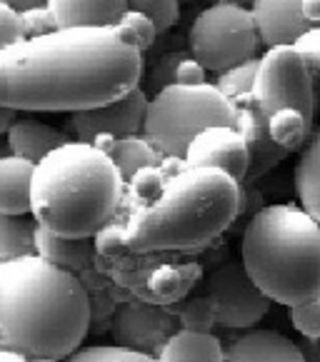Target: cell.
Segmentation results:
<instances>
[{"mask_svg": "<svg viewBox=\"0 0 320 362\" xmlns=\"http://www.w3.org/2000/svg\"><path fill=\"white\" fill-rule=\"evenodd\" d=\"M188 48L198 63L215 75L256 58L261 35L253 11L230 0L210 3L193 21L188 30Z\"/></svg>", "mask_w": 320, "mask_h": 362, "instance_id": "52a82bcc", "label": "cell"}, {"mask_svg": "<svg viewBox=\"0 0 320 362\" xmlns=\"http://www.w3.org/2000/svg\"><path fill=\"white\" fill-rule=\"evenodd\" d=\"M243 213V182L220 168L163 158L125 182L120 213L128 252H188L208 245Z\"/></svg>", "mask_w": 320, "mask_h": 362, "instance_id": "7a4b0ae2", "label": "cell"}, {"mask_svg": "<svg viewBox=\"0 0 320 362\" xmlns=\"http://www.w3.org/2000/svg\"><path fill=\"white\" fill-rule=\"evenodd\" d=\"M235 107H238V120L235 128L243 133L248 148H251V170H248V182H256L258 177H263L265 173H270L273 168H278L285 158L290 155V150H285L283 145H278L270 135V120L265 112L258 107L256 98L243 95L235 98Z\"/></svg>", "mask_w": 320, "mask_h": 362, "instance_id": "5bb4252c", "label": "cell"}, {"mask_svg": "<svg viewBox=\"0 0 320 362\" xmlns=\"http://www.w3.org/2000/svg\"><path fill=\"white\" fill-rule=\"evenodd\" d=\"M21 25H23V37H35V35H45V33H53L55 28V18L50 13V8L45 6H30L21 11Z\"/></svg>", "mask_w": 320, "mask_h": 362, "instance_id": "836d02e7", "label": "cell"}, {"mask_svg": "<svg viewBox=\"0 0 320 362\" xmlns=\"http://www.w3.org/2000/svg\"><path fill=\"white\" fill-rule=\"evenodd\" d=\"M0 362H30L28 357L16 355V352H8V350H0Z\"/></svg>", "mask_w": 320, "mask_h": 362, "instance_id": "b9f144b4", "label": "cell"}, {"mask_svg": "<svg viewBox=\"0 0 320 362\" xmlns=\"http://www.w3.org/2000/svg\"><path fill=\"white\" fill-rule=\"evenodd\" d=\"M181 3H183V0H181Z\"/></svg>", "mask_w": 320, "mask_h": 362, "instance_id": "bcb514c9", "label": "cell"}, {"mask_svg": "<svg viewBox=\"0 0 320 362\" xmlns=\"http://www.w3.org/2000/svg\"><path fill=\"white\" fill-rule=\"evenodd\" d=\"M38 223L33 215L0 213V262L35 255Z\"/></svg>", "mask_w": 320, "mask_h": 362, "instance_id": "cb8c5ba5", "label": "cell"}, {"mask_svg": "<svg viewBox=\"0 0 320 362\" xmlns=\"http://www.w3.org/2000/svg\"><path fill=\"white\" fill-rule=\"evenodd\" d=\"M183 163L195 168H220L243 182L251 170V148L235 125H210L190 140Z\"/></svg>", "mask_w": 320, "mask_h": 362, "instance_id": "4fadbf2b", "label": "cell"}, {"mask_svg": "<svg viewBox=\"0 0 320 362\" xmlns=\"http://www.w3.org/2000/svg\"><path fill=\"white\" fill-rule=\"evenodd\" d=\"M123 195L125 180L110 153L73 138L35 163L30 215L50 233L93 238L115 220Z\"/></svg>", "mask_w": 320, "mask_h": 362, "instance_id": "277c9868", "label": "cell"}, {"mask_svg": "<svg viewBox=\"0 0 320 362\" xmlns=\"http://www.w3.org/2000/svg\"><path fill=\"white\" fill-rule=\"evenodd\" d=\"M35 163L8 153L0 158V213L30 215Z\"/></svg>", "mask_w": 320, "mask_h": 362, "instance_id": "d6986e66", "label": "cell"}, {"mask_svg": "<svg viewBox=\"0 0 320 362\" xmlns=\"http://www.w3.org/2000/svg\"><path fill=\"white\" fill-rule=\"evenodd\" d=\"M18 40H23L21 11L6 0H0V50H6L8 45L18 43Z\"/></svg>", "mask_w": 320, "mask_h": 362, "instance_id": "d590c367", "label": "cell"}, {"mask_svg": "<svg viewBox=\"0 0 320 362\" xmlns=\"http://www.w3.org/2000/svg\"><path fill=\"white\" fill-rule=\"evenodd\" d=\"M143 50L115 28H55L0 50V103L18 112H78L128 95Z\"/></svg>", "mask_w": 320, "mask_h": 362, "instance_id": "6da1fadb", "label": "cell"}, {"mask_svg": "<svg viewBox=\"0 0 320 362\" xmlns=\"http://www.w3.org/2000/svg\"><path fill=\"white\" fill-rule=\"evenodd\" d=\"M258 35L265 48L293 45L313 23L305 18L303 0H251Z\"/></svg>", "mask_w": 320, "mask_h": 362, "instance_id": "9a60e30c", "label": "cell"}, {"mask_svg": "<svg viewBox=\"0 0 320 362\" xmlns=\"http://www.w3.org/2000/svg\"><path fill=\"white\" fill-rule=\"evenodd\" d=\"M176 315L181 327H188V330H210L213 325H218L215 305L205 293L195 295V298L181 300L176 308Z\"/></svg>", "mask_w": 320, "mask_h": 362, "instance_id": "f1b7e54d", "label": "cell"}, {"mask_svg": "<svg viewBox=\"0 0 320 362\" xmlns=\"http://www.w3.org/2000/svg\"><path fill=\"white\" fill-rule=\"evenodd\" d=\"M63 362H158L153 352L135 350L125 345H93V347H78L70 352Z\"/></svg>", "mask_w": 320, "mask_h": 362, "instance_id": "484cf974", "label": "cell"}, {"mask_svg": "<svg viewBox=\"0 0 320 362\" xmlns=\"http://www.w3.org/2000/svg\"><path fill=\"white\" fill-rule=\"evenodd\" d=\"M288 315H290L293 327L300 335L318 340L320 337V295L313 300H305V303L288 308Z\"/></svg>", "mask_w": 320, "mask_h": 362, "instance_id": "1f68e13d", "label": "cell"}, {"mask_svg": "<svg viewBox=\"0 0 320 362\" xmlns=\"http://www.w3.org/2000/svg\"><path fill=\"white\" fill-rule=\"evenodd\" d=\"M258 65H261V58H251V60H243V63L233 65V68L223 70L218 73L215 78V86L230 98H243V95H251L253 86H256V75H258Z\"/></svg>", "mask_w": 320, "mask_h": 362, "instance_id": "83f0119b", "label": "cell"}, {"mask_svg": "<svg viewBox=\"0 0 320 362\" xmlns=\"http://www.w3.org/2000/svg\"><path fill=\"white\" fill-rule=\"evenodd\" d=\"M270 135L278 145H283L285 150L295 153V150L305 148V143L310 140V123L308 117L300 110H293V107H283V110L273 112L270 117Z\"/></svg>", "mask_w": 320, "mask_h": 362, "instance_id": "d4e9b609", "label": "cell"}, {"mask_svg": "<svg viewBox=\"0 0 320 362\" xmlns=\"http://www.w3.org/2000/svg\"><path fill=\"white\" fill-rule=\"evenodd\" d=\"M16 117H18V110H13V107L0 103V135H6L8 130H11V125L16 123Z\"/></svg>", "mask_w": 320, "mask_h": 362, "instance_id": "f35d334b", "label": "cell"}, {"mask_svg": "<svg viewBox=\"0 0 320 362\" xmlns=\"http://www.w3.org/2000/svg\"><path fill=\"white\" fill-rule=\"evenodd\" d=\"M303 11L313 25H320V0H303Z\"/></svg>", "mask_w": 320, "mask_h": 362, "instance_id": "ab89813d", "label": "cell"}, {"mask_svg": "<svg viewBox=\"0 0 320 362\" xmlns=\"http://www.w3.org/2000/svg\"><path fill=\"white\" fill-rule=\"evenodd\" d=\"M8 153H11V145H8V140H3V135H0V158Z\"/></svg>", "mask_w": 320, "mask_h": 362, "instance_id": "7bdbcfd3", "label": "cell"}, {"mask_svg": "<svg viewBox=\"0 0 320 362\" xmlns=\"http://www.w3.org/2000/svg\"><path fill=\"white\" fill-rule=\"evenodd\" d=\"M30 362H60V360H55V357H35V360H30Z\"/></svg>", "mask_w": 320, "mask_h": 362, "instance_id": "ee69618b", "label": "cell"}, {"mask_svg": "<svg viewBox=\"0 0 320 362\" xmlns=\"http://www.w3.org/2000/svg\"><path fill=\"white\" fill-rule=\"evenodd\" d=\"M225 362H305V355L280 332L248 330L225 347Z\"/></svg>", "mask_w": 320, "mask_h": 362, "instance_id": "2e32d148", "label": "cell"}, {"mask_svg": "<svg viewBox=\"0 0 320 362\" xmlns=\"http://www.w3.org/2000/svg\"><path fill=\"white\" fill-rule=\"evenodd\" d=\"M213 3H218V0H213ZM230 3H246V0H230Z\"/></svg>", "mask_w": 320, "mask_h": 362, "instance_id": "f6af8a7d", "label": "cell"}, {"mask_svg": "<svg viewBox=\"0 0 320 362\" xmlns=\"http://www.w3.org/2000/svg\"><path fill=\"white\" fill-rule=\"evenodd\" d=\"M155 357L158 362H225V347L210 330L178 327Z\"/></svg>", "mask_w": 320, "mask_h": 362, "instance_id": "ffe728a7", "label": "cell"}, {"mask_svg": "<svg viewBox=\"0 0 320 362\" xmlns=\"http://www.w3.org/2000/svg\"><path fill=\"white\" fill-rule=\"evenodd\" d=\"M238 107L215 83H173L150 95L143 133L163 158H185L190 140L210 125H235Z\"/></svg>", "mask_w": 320, "mask_h": 362, "instance_id": "8992f818", "label": "cell"}, {"mask_svg": "<svg viewBox=\"0 0 320 362\" xmlns=\"http://www.w3.org/2000/svg\"><path fill=\"white\" fill-rule=\"evenodd\" d=\"M190 53V50H188ZM185 50H171V53L166 55H160L158 63L150 68L148 78H145V90L150 93H158L163 90L166 86H173V83H178V68H181V63L188 58Z\"/></svg>", "mask_w": 320, "mask_h": 362, "instance_id": "f546056e", "label": "cell"}, {"mask_svg": "<svg viewBox=\"0 0 320 362\" xmlns=\"http://www.w3.org/2000/svg\"><path fill=\"white\" fill-rule=\"evenodd\" d=\"M293 45L308 63V70L313 75V86L320 93V25H313L310 30H305Z\"/></svg>", "mask_w": 320, "mask_h": 362, "instance_id": "d6a6232c", "label": "cell"}, {"mask_svg": "<svg viewBox=\"0 0 320 362\" xmlns=\"http://www.w3.org/2000/svg\"><path fill=\"white\" fill-rule=\"evenodd\" d=\"M93 243H96V250L101 257H115L120 255V250H128L125 247V238H123V225L120 220H110L108 225H103L96 235H93Z\"/></svg>", "mask_w": 320, "mask_h": 362, "instance_id": "e575fe53", "label": "cell"}, {"mask_svg": "<svg viewBox=\"0 0 320 362\" xmlns=\"http://www.w3.org/2000/svg\"><path fill=\"white\" fill-rule=\"evenodd\" d=\"M176 325V310L140 298L120 303L110 317V332L118 345L135 347V350L153 352V355L178 330Z\"/></svg>", "mask_w": 320, "mask_h": 362, "instance_id": "8fae6325", "label": "cell"}, {"mask_svg": "<svg viewBox=\"0 0 320 362\" xmlns=\"http://www.w3.org/2000/svg\"><path fill=\"white\" fill-rule=\"evenodd\" d=\"M300 350L305 355V362H320V337L313 340V337H303L300 340Z\"/></svg>", "mask_w": 320, "mask_h": 362, "instance_id": "74e56055", "label": "cell"}, {"mask_svg": "<svg viewBox=\"0 0 320 362\" xmlns=\"http://www.w3.org/2000/svg\"><path fill=\"white\" fill-rule=\"evenodd\" d=\"M110 158L115 160L118 170H120L123 180L128 182V180H133L143 168L158 165L160 160H163V155L150 143L145 133H133V135H123V138L115 140V145L110 148Z\"/></svg>", "mask_w": 320, "mask_h": 362, "instance_id": "603a6c76", "label": "cell"}, {"mask_svg": "<svg viewBox=\"0 0 320 362\" xmlns=\"http://www.w3.org/2000/svg\"><path fill=\"white\" fill-rule=\"evenodd\" d=\"M6 140L11 145V153L28 158L33 163H40L48 153H53L55 148L65 145L68 140H73V135L68 130H60L55 125L40 123L35 117H30V112L21 115L18 112L16 123L11 125V130L6 133Z\"/></svg>", "mask_w": 320, "mask_h": 362, "instance_id": "ac0fdd59", "label": "cell"}, {"mask_svg": "<svg viewBox=\"0 0 320 362\" xmlns=\"http://www.w3.org/2000/svg\"><path fill=\"white\" fill-rule=\"evenodd\" d=\"M293 180L300 205L320 223V130L305 143Z\"/></svg>", "mask_w": 320, "mask_h": 362, "instance_id": "7402d4cb", "label": "cell"}, {"mask_svg": "<svg viewBox=\"0 0 320 362\" xmlns=\"http://www.w3.org/2000/svg\"><path fill=\"white\" fill-rule=\"evenodd\" d=\"M105 260H115L118 265H123V272H113L118 283L130 288L140 300L158 305H173L185 300L193 285L200 280L198 262H171L163 257L155 260L140 252H130V257H105Z\"/></svg>", "mask_w": 320, "mask_h": 362, "instance_id": "30bf717a", "label": "cell"}, {"mask_svg": "<svg viewBox=\"0 0 320 362\" xmlns=\"http://www.w3.org/2000/svg\"><path fill=\"white\" fill-rule=\"evenodd\" d=\"M315 93L308 63L295 45H273L261 55L253 98L268 117L283 107H293L313 123Z\"/></svg>", "mask_w": 320, "mask_h": 362, "instance_id": "ba28073f", "label": "cell"}, {"mask_svg": "<svg viewBox=\"0 0 320 362\" xmlns=\"http://www.w3.org/2000/svg\"><path fill=\"white\" fill-rule=\"evenodd\" d=\"M128 6L153 18L160 33L171 30L181 18V0H128Z\"/></svg>", "mask_w": 320, "mask_h": 362, "instance_id": "4dcf8cb0", "label": "cell"}, {"mask_svg": "<svg viewBox=\"0 0 320 362\" xmlns=\"http://www.w3.org/2000/svg\"><path fill=\"white\" fill-rule=\"evenodd\" d=\"M148 103H150L148 90L143 86H138L128 95L118 98L113 103H105V105L70 112L68 133L75 140H88V143H93L101 133H110L115 138L143 133L145 115H148Z\"/></svg>", "mask_w": 320, "mask_h": 362, "instance_id": "7c38bea8", "label": "cell"}, {"mask_svg": "<svg viewBox=\"0 0 320 362\" xmlns=\"http://www.w3.org/2000/svg\"><path fill=\"white\" fill-rule=\"evenodd\" d=\"M91 322V295L73 270L38 252L0 262V350L65 360Z\"/></svg>", "mask_w": 320, "mask_h": 362, "instance_id": "3957f363", "label": "cell"}, {"mask_svg": "<svg viewBox=\"0 0 320 362\" xmlns=\"http://www.w3.org/2000/svg\"><path fill=\"white\" fill-rule=\"evenodd\" d=\"M203 293L213 300L218 325L248 330L265 317L273 300L248 275L243 260H225L208 272Z\"/></svg>", "mask_w": 320, "mask_h": 362, "instance_id": "9c48e42d", "label": "cell"}, {"mask_svg": "<svg viewBox=\"0 0 320 362\" xmlns=\"http://www.w3.org/2000/svg\"><path fill=\"white\" fill-rule=\"evenodd\" d=\"M240 260L273 303L293 308L318 298L320 223L303 205H265L243 230Z\"/></svg>", "mask_w": 320, "mask_h": 362, "instance_id": "5b68a950", "label": "cell"}, {"mask_svg": "<svg viewBox=\"0 0 320 362\" xmlns=\"http://www.w3.org/2000/svg\"><path fill=\"white\" fill-rule=\"evenodd\" d=\"M58 28H110L128 11V0H45Z\"/></svg>", "mask_w": 320, "mask_h": 362, "instance_id": "e0dca14e", "label": "cell"}, {"mask_svg": "<svg viewBox=\"0 0 320 362\" xmlns=\"http://www.w3.org/2000/svg\"><path fill=\"white\" fill-rule=\"evenodd\" d=\"M205 75H208V70L203 68V65L198 63L195 58H193L190 53H188V58L181 63V68H178V83H185V86H198V83H208L205 80Z\"/></svg>", "mask_w": 320, "mask_h": 362, "instance_id": "8d00e7d4", "label": "cell"}, {"mask_svg": "<svg viewBox=\"0 0 320 362\" xmlns=\"http://www.w3.org/2000/svg\"><path fill=\"white\" fill-rule=\"evenodd\" d=\"M6 3H11L18 11H23V8H30V6H43L45 0H6Z\"/></svg>", "mask_w": 320, "mask_h": 362, "instance_id": "60d3db41", "label": "cell"}, {"mask_svg": "<svg viewBox=\"0 0 320 362\" xmlns=\"http://www.w3.org/2000/svg\"><path fill=\"white\" fill-rule=\"evenodd\" d=\"M113 28H115L130 45H135V48L143 50V53L153 48L155 37H158V33H160L153 18L145 16V13H140V11H133V8H128V11L123 13V18H120Z\"/></svg>", "mask_w": 320, "mask_h": 362, "instance_id": "4316f807", "label": "cell"}, {"mask_svg": "<svg viewBox=\"0 0 320 362\" xmlns=\"http://www.w3.org/2000/svg\"><path fill=\"white\" fill-rule=\"evenodd\" d=\"M35 252L65 270H86L98 255L93 238H68V235L50 233L40 225L35 233Z\"/></svg>", "mask_w": 320, "mask_h": 362, "instance_id": "44dd1931", "label": "cell"}]
</instances>
